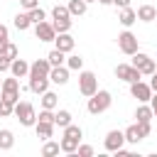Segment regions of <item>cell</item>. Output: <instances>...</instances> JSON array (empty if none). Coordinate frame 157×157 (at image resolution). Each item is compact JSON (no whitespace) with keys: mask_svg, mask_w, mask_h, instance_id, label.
<instances>
[{"mask_svg":"<svg viewBox=\"0 0 157 157\" xmlns=\"http://www.w3.org/2000/svg\"><path fill=\"white\" fill-rule=\"evenodd\" d=\"M110 103H113V96H110V91H96L91 98H88V103H86V110L91 113V115H101V113H105L108 108H110Z\"/></svg>","mask_w":157,"mask_h":157,"instance_id":"1","label":"cell"},{"mask_svg":"<svg viewBox=\"0 0 157 157\" xmlns=\"http://www.w3.org/2000/svg\"><path fill=\"white\" fill-rule=\"evenodd\" d=\"M15 115H17L20 125H25V128H32L37 123V110L29 101H17L15 103Z\"/></svg>","mask_w":157,"mask_h":157,"instance_id":"2","label":"cell"},{"mask_svg":"<svg viewBox=\"0 0 157 157\" xmlns=\"http://www.w3.org/2000/svg\"><path fill=\"white\" fill-rule=\"evenodd\" d=\"M52 25H54L56 34L59 32H69L71 29V12H69V7H64V5L52 7Z\"/></svg>","mask_w":157,"mask_h":157,"instance_id":"3","label":"cell"},{"mask_svg":"<svg viewBox=\"0 0 157 157\" xmlns=\"http://www.w3.org/2000/svg\"><path fill=\"white\" fill-rule=\"evenodd\" d=\"M130 64H132V66H137L142 76H152V74L157 71V66H155V59H152L150 54H145V52H135Z\"/></svg>","mask_w":157,"mask_h":157,"instance_id":"4","label":"cell"},{"mask_svg":"<svg viewBox=\"0 0 157 157\" xmlns=\"http://www.w3.org/2000/svg\"><path fill=\"white\" fill-rule=\"evenodd\" d=\"M78 91H81V96H86V98H91V96L98 91V78H96L93 71H81V74H78Z\"/></svg>","mask_w":157,"mask_h":157,"instance_id":"5","label":"cell"},{"mask_svg":"<svg viewBox=\"0 0 157 157\" xmlns=\"http://www.w3.org/2000/svg\"><path fill=\"white\" fill-rule=\"evenodd\" d=\"M0 98H5V101H10V103H17V101H20V81H17V76L2 78Z\"/></svg>","mask_w":157,"mask_h":157,"instance_id":"6","label":"cell"},{"mask_svg":"<svg viewBox=\"0 0 157 157\" xmlns=\"http://www.w3.org/2000/svg\"><path fill=\"white\" fill-rule=\"evenodd\" d=\"M118 49H120L123 54L132 56L135 52H140V49H137V37H135V34H132L130 29L120 32V34H118Z\"/></svg>","mask_w":157,"mask_h":157,"instance_id":"7","label":"cell"},{"mask_svg":"<svg viewBox=\"0 0 157 157\" xmlns=\"http://www.w3.org/2000/svg\"><path fill=\"white\" fill-rule=\"evenodd\" d=\"M152 93H155V91H152V86H150V83H145L142 78L130 83V96H132V98H137L140 103H147V101L152 98Z\"/></svg>","mask_w":157,"mask_h":157,"instance_id":"8","label":"cell"},{"mask_svg":"<svg viewBox=\"0 0 157 157\" xmlns=\"http://www.w3.org/2000/svg\"><path fill=\"white\" fill-rule=\"evenodd\" d=\"M115 76H118L120 81H128V83H132V81H140V78H142L140 69H137V66H132V64H118V66H115Z\"/></svg>","mask_w":157,"mask_h":157,"instance_id":"9","label":"cell"},{"mask_svg":"<svg viewBox=\"0 0 157 157\" xmlns=\"http://www.w3.org/2000/svg\"><path fill=\"white\" fill-rule=\"evenodd\" d=\"M123 145H125V132H123V130H110V132L105 135V140H103V147H105L108 152H118Z\"/></svg>","mask_w":157,"mask_h":157,"instance_id":"10","label":"cell"},{"mask_svg":"<svg viewBox=\"0 0 157 157\" xmlns=\"http://www.w3.org/2000/svg\"><path fill=\"white\" fill-rule=\"evenodd\" d=\"M34 34H37V39L39 42H54L56 39V29H54V25L52 22H39V25H34Z\"/></svg>","mask_w":157,"mask_h":157,"instance_id":"11","label":"cell"},{"mask_svg":"<svg viewBox=\"0 0 157 157\" xmlns=\"http://www.w3.org/2000/svg\"><path fill=\"white\" fill-rule=\"evenodd\" d=\"M49 71H52V64H49V59H34V61L29 64V76H27V78L49 76Z\"/></svg>","mask_w":157,"mask_h":157,"instance_id":"12","label":"cell"},{"mask_svg":"<svg viewBox=\"0 0 157 157\" xmlns=\"http://www.w3.org/2000/svg\"><path fill=\"white\" fill-rule=\"evenodd\" d=\"M74 44H76V42H74V37H71L69 32H59L56 39H54V47L61 49L64 54H71V52H74Z\"/></svg>","mask_w":157,"mask_h":157,"instance_id":"13","label":"cell"},{"mask_svg":"<svg viewBox=\"0 0 157 157\" xmlns=\"http://www.w3.org/2000/svg\"><path fill=\"white\" fill-rule=\"evenodd\" d=\"M69 66H52V71H49V81L52 83H59V86H64V83H69Z\"/></svg>","mask_w":157,"mask_h":157,"instance_id":"14","label":"cell"},{"mask_svg":"<svg viewBox=\"0 0 157 157\" xmlns=\"http://www.w3.org/2000/svg\"><path fill=\"white\" fill-rule=\"evenodd\" d=\"M10 74H12V76H17V78H25V76H29V64H27L25 59H12Z\"/></svg>","mask_w":157,"mask_h":157,"instance_id":"15","label":"cell"},{"mask_svg":"<svg viewBox=\"0 0 157 157\" xmlns=\"http://www.w3.org/2000/svg\"><path fill=\"white\" fill-rule=\"evenodd\" d=\"M32 93H44V91H49V76H37V78H29V86H27Z\"/></svg>","mask_w":157,"mask_h":157,"instance_id":"16","label":"cell"},{"mask_svg":"<svg viewBox=\"0 0 157 157\" xmlns=\"http://www.w3.org/2000/svg\"><path fill=\"white\" fill-rule=\"evenodd\" d=\"M54 123H44V120H37L34 123V130H37V137L39 140H49L52 135H54Z\"/></svg>","mask_w":157,"mask_h":157,"instance_id":"17","label":"cell"},{"mask_svg":"<svg viewBox=\"0 0 157 157\" xmlns=\"http://www.w3.org/2000/svg\"><path fill=\"white\" fill-rule=\"evenodd\" d=\"M118 22H120L123 27H130V25H135V22H137V12H135L132 7H123V10H120V15H118Z\"/></svg>","mask_w":157,"mask_h":157,"instance_id":"18","label":"cell"},{"mask_svg":"<svg viewBox=\"0 0 157 157\" xmlns=\"http://www.w3.org/2000/svg\"><path fill=\"white\" fill-rule=\"evenodd\" d=\"M155 17H157V10L152 5H140L137 7V20L140 22H155Z\"/></svg>","mask_w":157,"mask_h":157,"instance_id":"19","label":"cell"},{"mask_svg":"<svg viewBox=\"0 0 157 157\" xmlns=\"http://www.w3.org/2000/svg\"><path fill=\"white\" fill-rule=\"evenodd\" d=\"M69 12H71V17H81V15H86V10H88V2L86 0H69Z\"/></svg>","mask_w":157,"mask_h":157,"instance_id":"20","label":"cell"},{"mask_svg":"<svg viewBox=\"0 0 157 157\" xmlns=\"http://www.w3.org/2000/svg\"><path fill=\"white\" fill-rule=\"evenodd\" d=\"M12 147H15V135H12V130L2 128V130H0V150L7 152V150H12Z\"/></svg>","mask_w":157,"mask_h":157,"instance_id":"21","label":"cell"},{"mask_svg":"<svg viewBox=\"0 0 157 157\" xmlns=\"http://www.w3.org/2000/svg\"><path fill=\"white\" fill-rule=\"evenodd\" d=\"M69 123H71V113H69L66 108H59V110H54V125H56V128H61V130H64Z\"/></svg>","mask_w":157,"mask_h":157,"instance_id":"22","label":"cell"},{"mask_svg":"<svg viewBox=\"0 0 157 157\" xmlns=\"http://www.w3.org/2000/svg\"><path fill=\"white\" fill-rule=\"evenodd\" d=\"M123 132H125V142H130V145H137L140 140H145V137H142V132H140V128H137V123H135V125H130V128H125Z\"/></svg>","mask_w":157,"mask_h":157,"instance_id":"23","label":"cell"},{"mask_svg":"<svg viewBox=\"0 0 157 157\" xmlns=\"http://www.w3.org/2000/svg\"><path fill=\"white\" fill-rule=\"evenodd\" d=\"M12 25L20 29V32H25V29H29L32 27V20H29V12H17L15 15V20H12Z\"/></svg>","mask_w":157,"mask_h":157,"instance_id":"24","label":"cell"},{"mask_svg":"<svg viewBox=\"0 0 157 157\" xmlns=\"http://www.w3.org/2000/svg\"><path fill=\"white\" fill-rule=\"evenodd\" d=\"M59 105V96L54 91H44L42 93V108H49V110H56Z\"/></svg>","mask_w":157,"mask_h":157,"instance_id":"25","label":"cell"},{"mask_svg":"<svg viewBox=\"0 0 157 157\" xmlns=\"http://www.w3.org/2000/svg\"><path fill=\"white\" fill-rule=\"evenodd\" d=\"M59 145H61V152H66V155H76V150H78V140L66 137V135L59 140Z\"/></svg>","mask_w":157,"mask_h":157,"instance_id":"26","label":"cell"},{"mask_svg":"<svg viewBox=\"0 0 157 157\" xmlns=\"http://www.w3.org/2000/svg\"><path fill=\"white\" fill-rule=\"evenodd\" d=\"M135 118H137V123H142V120H152V118H155V113H152V105H147V103L137 105V110H135Z\"/></svg>","mask_w":157,"mask_h":157,"instance_id":"27","label":"cell"},{"mask_svg":"<svg viewBox=\"0 0 157 157\" xmlns=\"http://www.w3.org/2000/svg\"><path fill=\"white\" fill-rule=\"evenodd\" d=\"M59 152H61V145H59V142L44 140V145H42V155H44V157H54V155H59Z\"/></svg>","mask_w":157,"mask_h":157,"instance_id":"28","label":"cell"},{"mask_svg":"<svg viewBox=\"0 0 157 157\" xmlns=\"http://www.w3.org/2000/svg\"><path fill=\"white\" fill-rule=\"evenodd\" d=\"M47 59H49V64H52V66H61V64L66 61V54H64L61 49H56V47H54V49L47 54Z\"/></svg>","mask_w":157,"mask_h":157,"instance_id":"29","label":"cell"},{"mask_svg":"<svg viewBox=\"0 0 157 157\" xmlns=\"http://www.w3.org/2000/svg\"><path fill=\"white\" fill-rule=\"evenodd\" d=\"M66 66H69L71 71H81V66H83V56H81V54H69V56H66Z\"/></svg>","mask_w":157,"mask_h":157,"instance_id":"30","label":"cell"},{"mask_svg":"<svg viewBox=\"0 0 157 157\" xmlns=\"http://www.w3.org/2000/svg\"><path fill=\"white\" fill-rule=\"evenodd\" d=\"M64 135H66V137H74V140H78V142H81V137H83V130H81L78 125L69 123V125L64 128Z\"/></svg>","mask_w":157,"mask_h":157,"instance_id":"31","label":"cell"},{"mask_svg":"<svg viewBox=\"0 0 157 157\" xmlns=\"http://www.w3.org/2000/svg\"><path fill=\"white\" fill-rule=\"evenodd\" d=\"M10 115H15V103L0 98V118H10Z\"/></svg>","mask_w":157,"mask_h":157,"instance_id":"32","label":"cell"},{"mask_svg":"<svg viewBox=\"0 0 157 157\" xmlns=\"http://www.w3.org/2000/svg\"><path fill=\"white\" fill-rule=\"evenodd\" d=\"M29 20H32V25H39V22L47 20V12L42 7H34V10H29Z\"/></svg>","mask_w":157,"mask_h":157,"instance_id":"33","label":"cell"},{"mask_svg":"<svg viewBox=\"0 0 157 157\" xmlns=\"http://www.w3.org/2000/svg\"><path fill=\"white\" fill-rule=\"evenodd\" d=\"M0 54H5L7 59H17V47H15L12 42H7V44L2 47V52H0Z\"/></svg>","mask_w":157,"mask_h":157,"instance_id":"34","label":"cell"},{"mask_svg":"<svg viewBox=\"0 0 157 157\" xmlns=\"http://www.w3.org/2000/svg\"><path fill=\"white\" fill-rule=\"evenodd\" d=\"M37 120H44V123H54V110H49V108H42V110H39V115H37Z\"/></svg>","mask_w":157,"mask_h":157,"instance_id":"35","label":"cell"},{"mask_svg":"<svg viewBox=\"0 0 157 157\" xmlns=\"http://www.w3.org/2000/svg\"><path fill=\"white\" fill-rule=\"evenodd\" d=\"M10 42V29L5 27V25H0V52H2V47Z\"/></svg>","mask_w":157,"mask_h":157,"instance_id":"36","label":"cell"},{"mask_svg":"<svg viewBox=\"0 0 157 157\" xmlns=\"http://www.w3.org/2000/svg\"><path fill=\"white\" fill-rule=\"evenodd\" d=\"M137 128H140L142 137H150V132H152V125H150V120H142V123H137Z\"/></svg>","mask_w":157,"mask_h":157,"instance_id":"37","label":"cell"},{"mask_svg":"<svg viewBox=\"0 0 157 157\" xmlns=\"http://www.w3.org/2000/svg\"><path fill=\"white\" fill-rule=\"evenodd\" d=\"M76 155H78V157H91V155H93V147H91V145H78Z\"/></svg>","mask_w":157,"mask_h":157,"instance_id":"38","label":"cell"},{"mask_svg":"<svg viewBox=\"0 0 157 157\" xmlns=\"http://www.w3.org/2000/svg\"><path fill=\"white\" fill-rule=\"evenodd\" d=\"M10 66H12V59H7L5 54H0V74L10 71Z\"/></svg>","mask_w":157,"mask_h":157,"instance_id":"39","label":"cell"},{"mask_svg":"<svg viewBox=\"0 0 157 157\" xmlns=\"http://www.w3.org/2000/svg\"><path fill=\"white\" fill-rule=\"evenodd\" d=\"M20 5L29 12V10H34V7H39V0H20Z\"/></svg>","mask_w":157,"mask_h":157,"instance_id":"40","label":"cell"},{"mask_svg":"<svg viewBox=\"0 0 157 157\" xmlns=\"http://www.w3.org/2000/svg\"><path fill=\"white\" fill-rule=\"evenodd\" d=\"M150 105H152V113H155V118H157V91L152 93V98H150Z\"/></svg>","mask_w":157,"mask_h":157,"instance_id":"41","label":"cell"},{"mask_svg":"<svg viewBox=\"0 0 157 157\" xmlns=\"http://www.w3.org/2000/svg\"><path fill=\"white\" fill-rule=\"evenodd\" d=\"M113 5H118L123 10V7H130V0H113Z\"/></svg>","mask_w":157,"mask_h":157,"instance_id":"42","label":"cell"},{"mask_svg":"<svg viewBox=\"0 0 157 157\" xmlns=\"http://www.w3.org/2000/svg\"><path fill=\"white\" fill-rule=\"evenodd\" d=\"M150 86H152V91H157V71L152 74V78H150Z\"/></svg>","mask_w":157,"mask_h":157,"instance_id":"43","label":"cell"},{"mask_svg":"<svg viewBox=\"0 0 157 157\" xmlns=\"http://www.w3.org/2000/svg\"><path fill=\"white\" fill-rule=\"evenodd\" d=\"M101 5H113V0H98Z\"/></svg>","mask_w":157,"mask_h":157,"instance_id":"44","label":"cell"},{"mask_svg":"<svg viewBox=\"0 0 157 157\" xmlns=\"http://www.w3.org/2000/svg\"><path fill=\"white\" fill-rule=\"evenodd\" d=\"M86 2H98V0H86Z\"/></svg>","mask_w":157,"mask_h":157,"instance_id":"45","label":"cell"},{"mask_svg":"<svg viewBox=\"0 0 157 157\" xmlns=\"http://www.w3.org/2000/svg\"><path fill=\"white\" fill-rule=\"evenodd\" d=\"M0 88H2V78H0Z\"/></svg>","mask_w":157,"mask_h":157,"instance_id":"46","label":"cell"},{"mask_svg":"<svg viewBox=\"0 0 157 157\" xmlns=\"http://www.w3.org/2000/svg\"><path fill=\"white\" fill-rule=\"evenodd\" d=\"M155 22H157V17H155Z\"/></svg>","mask_w":157,"mask_h":157,"instance_id":"47","label":"cell"}]
</instances>
